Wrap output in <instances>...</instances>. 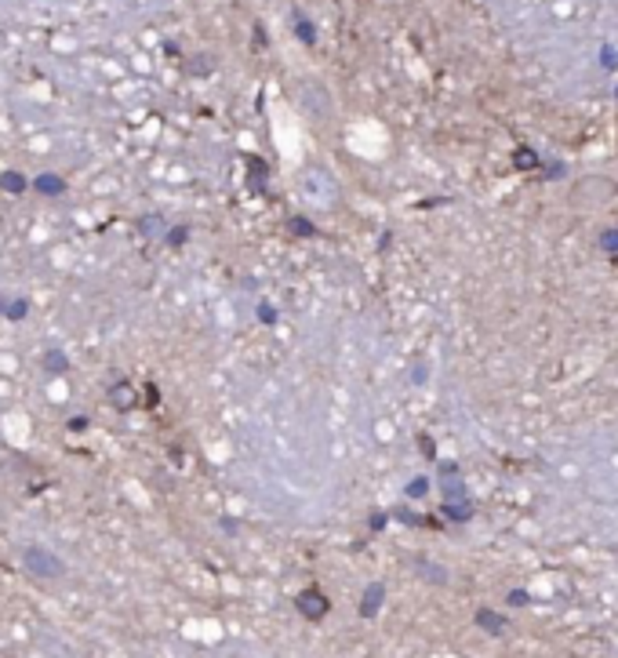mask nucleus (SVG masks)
<instances>
[{
	"label": "nucleus",
	"mask_w": 618,
	"mask_h": 658,
	"mask_svg": "<svg viewBox=\"0 0 618 658\" xmlns=\"http://www.w3.org/2000/svg\"><path fill=\"white\" fill-rule=\"evenodd\" d=\"M22 564H26L36 578H52V583L66 575V564H62L55 553H48L44 546H26V550H22Z\"/></svg>",
	"instance_id": "nucleus-1"
},
{
	"label": "nucleus",
	"mask_w": 618,
	"mask_h": 658,
	"mask_svg": "<svg viewBox=\"0 0 618 658\" xmlns=\"http://www.w3.org/2000/svg\"><path fill=\"white\" fill-rule=\"evenodd\" d=\"M298 611L309 618V622H317V618H324L328 614V600H324V593H317V590H305V593H298Z\"/></svg>",
	"instance_id": "nucleus-2"
},
{
	"label": "nucleus",
	"mask_w": 618,
	"mask_h": 658,
	"mask_svg": "<svg viewBox=\"0 0 618 658\" xmlns=\"http://www.w3.org/2000/svg\"><path fill=\"white\" fill-rule=\"evenodd\" d=\"M382 593H385L382 586H371V590H368V600H364V614H368V618H371V614H375V607L382 604Z\"/></svg>",
	"instance_id": "nucleus-3"
},
{
	"label": "nucleus",
	"mask_w": 618,
	"mask_h": 658,
	"mask_svg": "<svg viewBox=\"0 0 618 658\" xmlns=\"http://www.w3.org/2000/svg\"><path fill=\"white\" fill-rule=\"evenodd\" d=\"M480 622H484V630H491V633H502L506 626H502V618H495L491 611H480Z\"/></svg>",
	"instance_id": "nucleus-4"
}]
</instances>
